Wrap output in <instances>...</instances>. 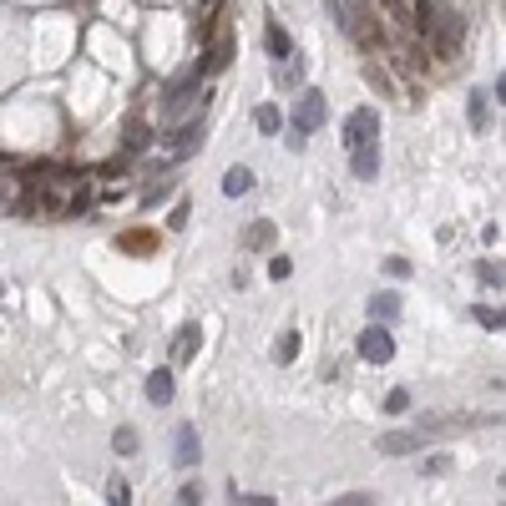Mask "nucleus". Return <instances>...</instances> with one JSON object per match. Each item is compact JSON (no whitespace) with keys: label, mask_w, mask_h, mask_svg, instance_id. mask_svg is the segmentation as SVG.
<instances>
[{"label":"nucleus","mask_w":506,"mask_h":506,"mask_svg":"<svg viewBox=\"0 0 506 506\" xmlns=\"http://www.w3.org/2000/svg\"><path fill=\"white\" fill-rule=\"evenodd\" d=\"M426 36L441 56H455V46H461V36H466V21H461L455 11H426Z\"/></svg>","instance_id":"f257e3e1"},{"label":"nucleus","mask_w":506,"mask_h":506,"mask_svg":"<svg viewBox=\"0 0 506 506\" xmlns=\"http://www.w3.org/2000/svg\"><path fill=\"white\" fill-rule=\"evenodd\" d=\"M324 117H329V101H324V91H299V101H294V132H319L324 126Z\"/></svg>","instance_id":"f03ea898"},{"label":"nucleus","mask_w":506,"mask_h":506,"mask_svg":"<svg viewBox=\"0 0 506 506\" xmlns=\"http://www.w3.org/2000/svg\"><path fill=\"white\" fill-rule=\"evenodd\" d=\"M202 81V66H188V71H177L173 81H167V91H163V112L167 117H177L183 107L192 101V87Z\"/></svg>","instance_id":"7ed1b4c3"},{"label":"nucleus","mask_w":506,"mask_h":506,"mask_svg":"<svg viewBox=\"0 0 506 506\" xmlns=\"http://www.w3.org/2000/svg\"><path fill=\"white\" fill-rule=\"evenodd\" d=\"M375 132H380L375 107H354V112L344 117V142H350V147H365V142H375Z\"/></svg>","instance_id":"20e7f679"},{"label":"nucleus","mask_w":506,"mask_h":506,"mask_svg":"<svg viewBox=\"0 0 506 506\" xmlns=\"http://www.w3.org/2000/svg\"><path fill=\"white\" fill-rule=\"evenodd\" d=\"M360 354H365L370 365H390V360H395V340H390V329H385V324H370L365 334H360Z\"/></svg>","instance_id":"39448f33"},{"label":"nucleus","mask_w":506,"mask_h":506,"mask_svg":"<svg viewBox=\"0 0 506 506\" xmlns=\"http://www.w3.org/2000/svg\"><path fill=\"white\" fill-rule=\"evenodd\" d=\"M167 152L173 157H188V152H198V142H202V117H192V122H183L177 132H167Z\"/></svg>","instance_id":"423d86ee"},{"label":"nucleus","mask_w":506,"mask_h":506,"mask_svg":"<svg viewBox=\"0 0 506 506\" xmlns=\"http://www.w3.org/2000/svg\"><path fill=\"white\" fill-rule=\"evenodd\" d=\"M426 445V430H390V436H380V455H410Z\"/></svg>","instance_id":"0eeeda50"},{"label":"nucleus","mask_w":506,"mask_h":506,"mask_svg":"<svg viewBox=\"0 0 506 506\" xmlns=\"http://www.w3.org/2000/svg\"><path fill=\"white\" fill-rule=\"evenodd\" d=\"M198 350H202V329L198 324H183V329H177V340H173V365H188Z\"/></svg>","instance_id":"6e6552de"},{"label":"nucleus","mask_w":506,"mask_h":506,"mask_svg":"<svg viewBox=\"0 0 506 506\" xmlns=\"http://www.w3.org/2000/svg\"><path fill=\"white\" fill-rule=\"evenodd\" d=\"M173 441H177V466H198V430L188 426V420H183V426L173 430Z\"/></svg>","instance_id":"1a4fd4ad"},{"label":"nucleus","mask_w":506,"mask_h":506,"mask_svg":"<svg viewBox=\"0 0 506 506\" xmlns=\"http://www.w3.org/2000/svg\"><path fill=\"white\" fill-rule=\"evenodd\" d=\"M375 173H380V147L375 142L354 147V177H360V183H375Z\"/></svg>","instance_id":"9d476101"},{"label":"nucleus","mask_w":506,"mask_h":506,"mask_svg":"<svg viewBox=\"0 0 506 506\" xmlns=\"http://www.w3.org/2000/svg\"><path fill=\"white\" fill-rule=\"evenodd\" d=\"M147 400L152 405H173V370H152L147 375Z\"/></svg>","instance_id":"9b49d317"},{"label":"nucleus","mask_w":506,"mask_h":506,"mask_svg":"<svg viewBox=\"0 0 506 506\" xmlns=\"http://www.w3.org/2000/svg\"><path fill=\"white\" fill-rule=\"evenodd\" d=\"M264 36H268V56H274V61H289V56H294V46H289V36H284V25H278V21H268Z\"/></svg>","instance_id":"f8f14e48"},{"label":"nucleus","mask_w":506,"mask_h":506,"mask_svg":"<svg viewBox=\"0 0 506 506\" xmlns=\"http://www.w3.org/2000/svg\"><path fill=\"white\" fill-rule=\"evenodd\" d=\"M248 188H253V173H248V167H228V173H223V192H228V198H243Z\"/></svg>","instance_id":"ddd939ff"},{"label":"nucleus","mask_w":506,"mask_h":506,"mask_svg":"<svg viewBox=\"0 0 506 506\" xmlns=\"http://www.w3.org/2000/svg\"><path fill=\"white\" fill-rule=\"evenodd\" d=\"M395 314H400V299H395V294H375V299H370V319L390 324Z\"/></svg>","instance_id":"4468645a"},{"label":"nucleus","mask_w":506,"mask_h":506,"mask_svg":"<svg viewBox=\"0 0 506 506\" xmlns=\"http://www.w3.org/2000/svg\"><path fill=\"white\" fill-rule=\"evenodd\" d=\"M253 126H258V132H278V126H284V112H278L274 101H264V107H253Z\"/></svg>","instance_id":"2eb2a0df"},{"label":"nucleus","mask_w":506,"mask_h":506,"mask_svg":"<svg viewBox=\"0 0 506 506\" xmlns=\"http://www.w3.org/2000/svg\"><path fill=\"white\" fill-rule=\"evenodd\" d=\"M137 445H142V441H137V430H132V426H117V430H112V451H117V455H137Z\"/></svg>","instance_id":"dca6fc26"},{"label":"nucleus","mask_w":506,"mask_h":506,"mask_svg":"<svg viewBox=\"0 0 506 506\" xmlns=\"http://www.w3.org/2000/svg\"><path fill=\"white\" fill-rule=\"evenodd\" d=\"M294 354H299V329H284L278 344H274V360H278V365H289Z\"/></svg>","instance_id":"f3484780"},{"label":"nucleus","mask_w":506,"mask_h":506,"mask_svg":"<svg viewBox=\"0 0 506 506\" xmlns=\"http://www.w3.org/2000/svg\"><path fill=\"white\" fill-rule=\"evenodd\" d=\"M466 112H471V126H476V132H486V126H492V117H486V91H471Z\"/></svg>","instance_id":"a211bd4d"},{"label":"nucleus","mask_w":506,"mask_h":506,"mask_svg":"<svg viewBox=\"0 0 506 506\" xmlns=\"http://www.w3.org/2000/svg\"><path fill=\"white\" fill-rule=\"evenodd\" d=\"M107 501H112V506H126V501H132V492H126V481H122V476L107 481Z\"/></svg>","instance_id":"6ab92c4d"},{"label":"nucleus","mask_w":506,"mask_h":506,"mask_svg":"<svg viewBox=\"0 0 506 506\" xmlns=\"http://www.w3.org/2000/svg\"><path fill=\"white\" fill-rule=\"evenodd\" d=\"M248 243H253V248H268V243H274V223H253L248 228Z\"/></svg>","instance_id":"aec40b11"},{"label":"nucleus","mask_w":506,"mask_h":506,"mask_svg":"<svg viewBox=\"0 0 506 506\" xmlns=\"http://www.w3.org/2000/svg\"><path fill=\"white\" fill-rule=\"evenodd\" d=\"M126 147H132V152H137V147H147V126H142V122H126Z\"/></svg>","instance_id":"412c9836"},{"label":"nucleus","mask_w":506,"mask_h":506,"mask_svg":"<svg viewBox=\"0 0 506 506\" xmlns=\"http://www.w3.org/2000/svg\"><path fill=\"white\" fill-rule=\"evenodd\" d=\"M385 410H390V416L410 410V390H390V395H385Z\"/></svg>","instance_id":"4be33fe9"},{"label":"nucleus","mask_w":506,"mask_h":506,"mask_svg":"<svg viewBox=\"0 0 506 506\" xmlns=\"http://www.w3.org/2000/svg\"><path fill=\"white\" fill-rule=\"evenodd\" d=\"M481 324H492V329H506V309H476Z\"/></svg>","instance_id":"5701e85b"},{"label":"nucleus","mask_w":506,"mask_h":506,"mask_svg":"<svg viewBox=\"0 0 506 506\" xmlns=\"http://www.w3.org/2000/svg\"><path fill=\"white\" fill-rule=\"evenodd\" d=\"M268 278H274V284H284V278H289V258H284V253H278V258H268Z\"/></svg>","instance_id":"b1692460"},{"label":"nucleus","mask_w":506,"mask_h":506,"mask_svg":"<svg viewBox=\"0 0 506 506\" xmlns=\"http://www.w3.org/2000/svg\"><path fill=\"white\" fill-rule=\"evenodd\" d=\"M476 274H481V284H506V268H496V264H481Z\"/></svg>","instance_id":"393cba45"},{"label":"nucleus","mask_w":506,"mask_h":506,"mask_svg":"<svg viewBox=\"0 0 506 506\" xmlns=\"http://www.w3.org/2000/svg\"><path fill=\"white\" fill-rule=\"evenodd\" d=\"M188 213H192V208H188V198H183V202L173 208V213H167V223H173V228H183V223H188Z\"/></svg>","instance_id":"a878e982"},{"label":"nucleus","mask_w":506,"mask_h":506,"mask_svg":"<svg viewBox=\"0 0 506 506\" xmlns=\"http://www.w3.org/2000/svg\"><path fill=\"white\" fill-rule=\"evenodd\" d=\"M385 274H390V278H405V274H410V264H405V258H385Z\"/></svg>","instance_id":"bb28decb"},{"label":"nucleus","mask_w":506,"mask_h":506,"mask_svg":"<svg viewBox=\"0 0 506 506\" xmlns=\"http://www.w3.org/2000/svg\"><path fill=\"white\" fill-rule=\"evenodd\" d=\"M177 501H183V506H192V501H202V492H198V486H192V481H188V486L177 492Z\"/></svg>","instance_id":"cd10ccee"},{"label":"nucleus","mask_w":506,"mask_h":506,"mask_svg":"<svg viewBox=\"0 0 506 506\" xmlns=\"http://www.w3.org/2000/svg\"><path fill=\"white\" fill-rule=\"evenodd\" d=\"M365 501H375L370 492H350V496H340V506H365Z\"/></svg>","instance_id":"c85d7f7f"},{"label":"nucleus","mask_w":506,"mask_h":506,"mask_svg":"<svg viewBox=\"0 0 506 506\" xmlns=\"http://www.w3.org/2000/svg\"><path fill=\"white\" fill-rule=\"evenodd\" d=\"M496 101H501V107H506V71L496 76Z\"/></svg>","instance_id":"c756f323"},{"label":"nucleus","mask_w":506,"mask_h":506,"mask_svg":"<svg viewBox=\"0 0 506 506\" xmlns=\"http://www.w3.org/2000/svg\"><path fill=\"white\" fill-rule=\"evenodd\" d=\"M324 11L329 15H344V0H324Z\"/></svg>","instance_id":"7c9ffc66"}]
</instances>
